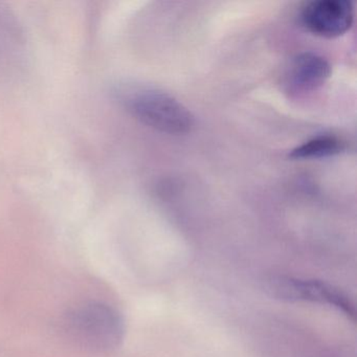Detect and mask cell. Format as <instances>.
Wrapping results in <instances>:
<instances>
[{
    "mask_svg": "<svg viewBox=\"0 0 357 357\" xmlns=\"http://www.w3.org/2000/svg\"><path fill=\"white\" fill-rule=\"evenodd\" d=\"M331 74L329 62L314 53L296 56L290 64L287 85L291 91H309L326 82Z\"/></svg>",
    "mask_w": 357,
    "mask_h": 357,
    "instance_id": "5b68a950",
    "label": "cell"
},
{
    "mask_svg": "<svg viewBox=\"0 0 357 357\" xmlns=\"http://www.w3.org/2000/svg\"><path fill=\"white\" fill-rule=\"evenodd\" d=\"M344 143L334 135H319L291 150L292 160H317L337 155L344 150Z\"/></svg>",
    "mask_w": 357,
    "mask_h": 357,
    "instance_id": "8992f818",
    "label": "cell"
},
{
    "mask_svg": "<svg viewBox=\"0 0 357 357\" xmlns=\"http://www.w3.org/2000/svg\"><path fill=\"white\" fill-rule=\"evenodd\" d=\"M119 97L135 118L162 132L185 135L194 127L191 112L165 91L131 85L121 89Z\"/></svg>",
    "mask_w": 357,
    "mask_h": 357,
    "instance_id": "6da1fadb",
    "label": "cell"
},
{
    "mask_svg": "<svg viewBox=\"0 0 357 357\" xmlns=\"http://www.w3.org/2000/svg\"><path fill=\"white\" fill-rule=\"evenodd\" d=\"M66 330L70 340L93 351H109L124 338V321L118 311L102 303L82 305L66 315Z\"/></svg>",
    "mask_w": 357,
    "mask_h": 357,
    "instance_id": "7a4b0ae2",
    "label": "cell"
},
{
    "mask_svg": "<svg viewBox=\"0 0 357 357\" xmlns=\"http://www.w3.org/2000/svg\"><path fill=\"white\" fill-rule=\"evenodd\" d=\"M261 287L267 296L275 300L329 305L349 317H355L354 306L350 300L337 288L324 282L269 275L263 278Z\"/></svg>",
    "mask_w": 357,
    "mask_h": 357,
    "instance_id": "3957f363",
    "label": "cell"
},
{
    "mask_svg": "<svg viewBox=\"0 0 357 357\" xmlns=\"http://www.w3.org/2000/svg\"><path fill=\"white\" fill-rule=\"evenodd\" d=\"M301 18L313 34L331 38L352 26L354 9L348 0H314L303 8Z\"/></svg>",
    "mask_w": 357,
    "mask_h": 357,
    "instance_id": "277c9868",
    "label": "cell"
}]
</instances>
